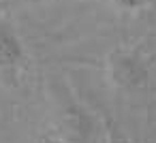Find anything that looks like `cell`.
I'll use <instances>...</instances> for the list:
<instances>
[{
    "label": "cell",
    "instance_id": "cell-1",
    "mask_svg": "<svg viewBox=\"0 0 156 143\" xmlns=\"http://www.w3.org/2000/svg\"><path fill=\"white\" fill-rule=\"evenodd\" d=\"M51 96L56 128L64 143H103V124L86 105L60 83L54 85Z\"/></svg>",
    "mask_w": 156,
    "mask_h": 143
},
{
    "label": "cell",
    "instance_id": "cell-2",
    "mask_svg": "<svg viewBox=\"0 0 156 143\" xmlns=\"http://www.w3.org/2000/svg\"><path fill=\"white\" fill-rule=\"evenodd\" d=\"M107 77L118 90L135 92L150 83L152 66L137 49L120 47L107 58Z\"/></svg>",
    "mask_w": 156,
    "mask_h": 143
},
{
    "label": "cell",
    "instance_id": "cell-3",
    "mask_svg": "<svg viewBox=\"0 0 156 143\" xmlns=\"http://www.w3.org/2000/svg\"><path fill=\"white\" fill-rule=\"evenodd\" d=\"M24 45L17 37V32L5 24L0 22V73L5 71H15L22 62H24Z\"/></svg>",
    "mask_w": 156,
    "mask_h": 143
},
{
    "label": "cell",
    "instance_id": "cell-4",
    "mask_svg": "<svg viewBox=\"0 0 156 143\" xmlns=\"http://www.w3.org/2000/svg\"><path fill=\"white\" fill-rule=\"evenodd\" d=\"M111 2L122 13H139V11H143L152 2V0H111Z\"/></svg>",
    "mask_w": 156,
    "mask_h": 143
}]
</instances>
